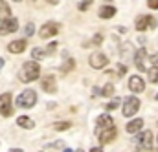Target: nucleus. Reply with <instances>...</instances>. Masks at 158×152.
<instances>
[{
  "label": "nucleus",
  "instance_id": "1",
  "mask_svg": "<svg viewBox=\"0 0 158 152\" xmlns=\"http://www.w3.org/2000/svg\"><path fill=\"white\" fill-rule=\"evenodd\" d=\"M39 75H40V68L35 61L24 62V64H22V70L19 72V79H20L22 82H31V81H35Z\"/></svg>",
  "mask_w": 158,
  "mask_h": 152
},
{
  "label": "nucleus",
  "instance_id": "2",
  "mask_svg": "<svg viewBox=\"0 0 158 152\" xmlns=\"http://www.w3.org/2000/svg\"><path fill=\"white\" fill-rule=\"evenodd\" d=\"M35 103H37V94L30 88L24 90L17 97V106H20V108H31V106H35Z\"/></svg>",
  "mask_w": 158,
  "mask_h": 152
},
{
  "label": "nucleus",
  "instance_id": "3",
  "mask_svg": "<svg viewBox=\"0 0 158 152\" xmlns=\"http://www.w3.org/2000/svg\"><path fill=\"white\" fill-rule=\"evenodd\" d=\"M151 141H153V134L149 132V130H143V132H140V136H138V139H136V143H138V150L136 152H142V150H151Z\"/></svg>",
  "mask_w": 158,
  "mask_h": 152
},
{
  "label": "nucleus",
  "instance_id": "4",
  "mask_svg": "<svg viewBox=\"0 0 158 152\" xmlns=\"http://www.w3.org/2000/svg\"><path fill=\"white\" fill-rule=\"evenodd\" d=\"M138 108H140V99L134 97V95H131L129 99H125V105H123V115H125V117H131V115H134L136 112H138Z\"/></svg>",
  "mask_w": 158,
  "mask_h": 152
},
{
  "label": "nucleus",
  "instance_id": "5",
  "mask_svg": "<svg viewBox=\"0 0 158 152\" xmlns=\"http://www.w3.org/2000/svg\"><path fill=\"white\" fill-rule=\"evenodd\" d=\"M136 30L138 31H143V30H149V28H155L156 26V20L153 18V17H149V15H142V17H138L136 18Z\"/></svg>",
  "mask_w": 158,
  "mask_h": 152
},
{
  "label": "nucleus",
  "instance_id": "6",
  "mask_svg": "<svg viewBox=\"0 0 158 152\" xmlns=\"http://www.w3.org/2000/svg\"><path fill=\"white\" fill-rule=\"evenodd\" d=\"M0 114L4 117H9L13 114V108H11V94H2L0 95Z\"/></svg>",
  "mask_w": 158,
  "mask_h": 152
},
{
  "label": "nucleus",
  "instance_id": "7",
  "mask_svg": "<svg viewBox=\"0 0 158 152\" xmlns=\"http://www.w3.org/2000/svg\"><path fill=\"white\" fill-rule=\"evenodd\" d=\"M57 33H59V24L57 22H46L39 31L40 38H50L53 35H57Z\"/></svg>",
  "mask_w": 158,
  "mask_h": 152
},
{
  "label": "nucleus",
  "instance_id": "8",
  "mask_svg": "<svg viewBox=\"0 0 158 152\" xmlns=\"http://www.w3.org/2000/svg\"><path fill=\"white\" fill-rule=\"evenodd\" d=\"M19 30V20L17 18H4V22L0 24V33L2 35H7V33H13Z\"/></svg>",
  "mask_w": 158,
  "mask_h": 152
},
{
  "label": "nucleus",
  "instance_id": "9",
  "mask_svg": "<svg viewBox=\"0 0 158 152\" xmlns=\"http://www.w3.org/2000/svg\"><path fill=\"white\" fill-rule=\"evenodd\" d=\"M107 64H109L107 55H103V53H92V55H90V66H92V68L101 70V68H105Z\"/></svg>",
  "mask_w": 158,
  "mask_h": 152
},
{
  "label": "nucleus",
  "instance_id": "10",
  "mask_svg": "<svg viewBox=\"0 0 158 152\" xmlns=\"http://www.w3.org/2000/svg\"><path fill=\"white\" fill-rule=\"evenodd\" d=\"M109 128H114V121H112V117L109 114H101L98 117V134L99 132H103V130H109Z\"/></svg>",
  "mask_w": 158,
  "mask_h": 152
},
{
  "label": "nucleus",
  "instance_id": "11",
  "mask_svg": "<svg viewBox=\"0 0 158 152\" xmlns=\"http://www.w3.org/2000/svg\"><path fill=\"white\" fill-rule=\"evenodd\" d=\"M129 88H131V92H136V94H140V92H143L145 90V82H143V79L138 75H132L129 79Z\"/></svg>",
  "mask_w": 158,
  "mask_h": 152
},
{
  "label": "nucleus",
  "instance_id": "12",
  "mask_svg": "<svg viewBox=\"0 0 158 152\" xmlns=\"http://www.w3.org/2000/svg\"><path fill=\"white\" fill-rule=\"evenodd\" d=\"M26 46H28V42L24 38H19V40H13V42L7 44V51H11V53H22L26 50Z\"/></svg>",
  "mask_w": 158,
  "mask_h": 152
},
{
  "label": "nucleus",
  "instance_id": "13",
  "mask_svg": "<svg viewBox=\"0 0 158 152\" xmlns=\"http://www.w3.org/2000/svg\"><path fill=\"white\" fill-rule=\"evenodd\" d=\"M40 86H42V90H44V92H48V94H55V92H57L55 77H53V75L44 77V79H42V82H40Z\"/></svg>",
  "mask_w": 158,
  "mask_h": 152
},
{
  "label": "nucleus",
  "instance_id": "14",
  "mask_svg": "<svg viewBox=\"0 0 158 152\" xmlns=\"http://www.w3.org/2000/svg\"><path fill=\"white\" fill-rule=\"evenodd\" d=\"M145 59H147V51H145V48L138 50L136 55H134V62H136V66H138L140 72H145Z\"/></svg>",
  "mask_w": 158,
  "mask_h": 152
},
{
  "label": "nucleus",
  "instance_id": "15",
  "mask_svg": "<svg viewBox=\"0 0 158 152\" xmlns=\"http://www.w3.org/2000/svg\"><path fill=\"white\" fill-rule=\"evenodd\" d=\"M98 136H99V143H101V145H105V143H110V141L116 138V128L103 130V132H99Z\"/></svg>",
  "mask_w": 158,
  "mask_h": 152
},
{
  "label": "nucleus",
  "instance_id": "16",
  "mask_svg": "<svg viewBox=\"0 0 158 152\" xmlns=\"http://www.w3.org/2000/svg\"><path fill=\"white\" fill-rule=\"evenodd\" d=\"M142 126H143V119H132V121L125 126V130H127L129 134H136V132H140Z\"/></svg>",
  "mask_w": 158,
  "mask_h": 152
},
{
  "label": "nucleus",
  "instance_id": "17",
  "mask_svg": "<svg viewBox=\"0 0 158 152\" xmlns=\"http://www.w3.org/2000/svg\"><path fill=\"white\" fill-rule=\"evenodd\" d=\"M114 15H116V7H112V6H105V7L99 9V17L101 18H112Z\"/></svg>",
  "mask_w": 158,
  "mask_h": 152
},
{
  "label": "nucleus",
  "instance_id": "18",
  "mask_svg": "<svg viewBox=\"0 0 158 152\" xmlns=\"http://www.w3.org/2000/svg\"><path fill=\"white\" fill-rule=\"evenodd\" d=\"M17 125L22 126V128H33V126H35L33 119H30V117H26V115H20V117L17 119Z\"/></svg>",
  "mask_w": 158,
  "mask_h": 152
},
{
  "label": "nucleus",
  "instance_id": "19",
  "mask_svg": "<svg viewBox=\"0 0 158 152\" xmlns=\"http://www.w3.org/2000/svg\"><path fill=\"white\" fill-rule=\"evenodd\" d=\"M46 53H48V51H46V50H42V48H33V50H31V57H33L35 61L44 59V57H46Z\"/></svg>",
  "mask_w": 158,
  "mask_h": 152
},
{
  "label": "nucleus",
  "instance_id": "20",
  "mask_svg": "<svg viewBox=\"0 0 158 152\" xmlns=\"http://www.w3.org/2000/svg\"><path fill=\"white\" fill-rule=\"evenodd\" d=\"M0 15H2L4 18H9V15H11V9H9V6L6 4V0H0Z\"/></svg>",
  "mask_w": 158,
  "mask_h": 152
},
{
  "label": "nucleus",
  "instance_id": "21",
  "mask_svg": "<svg viewBox=\"0 0 158 152\" xmlns=\"http://www.w3.org/2000/svg\"><path fill=\"white\" fill-rule=\"evenodd\" d=\"M74 66H76L74 59H68V61H66V62H64V64L61 66V72H63V74H68V72H70V70H72Z\"/></svg>",
  "mask_w": 158,
  "mask_h": 152
},
{
  "label": "nucleus",
  "instance_id": "22",
  "mask_svg": "<svg viewBox=\"0 0 158 152\" xmlns=\"http://www.w3.org/2000/svg\"><path fill=\"white\" fill-rule=\"evenodd\" d=\"M70 126H72V125H70L68 121H63V123H55L52 128H53V130H59V132H63V130H68Z\"/></svg>",
  "mask_w": 158,
  "mask_h": 152
},
{
  "label": "nucleus",
  "instance_id": "23",
  "mask_svg": "<svg viewBox=\"0 0 158 152\" xmlns=\"http://www.w3.org/2000/svg\"><path fill=\"white\" fill-rule=\"evenodd\" d=\"M149 81H151V82H158V68L156 66H153V68L149 70Z\"/></svg>",
  "mask_w": 158,
  "mask_h": 152
},
{
  "label": "nucleus",
  "instance_id": "24",
  "mask_svg": "<svg viewBox=\"0 0 158 152\" xmlns=\"http://www.w3.org/2000/svg\"><path fill=\"white\" fill-rule=\"evenodd\" d=\"M112 94H114V84H107L101 90V95H112Z\"/></svg>",
  "mask_w": 158,
  "mask_h": 152
},
{
  "label": "nucleus",
  "instance_id": "25",
  "mask_svg": "<svg viewBox=\"0 0 158 152\" xmlns=\"http://www.w3.org/2000/svg\"><path fill=\"white\" fill-rule=\"evenodd\" d=\"M118 106H119V97H116V99H114V101H110L105 108H107V110H114V108H118Z\"/></svg>",
  "mask_w": 158,
  "mask_h": 152
},
{
  "label": "nucleus",
  "instance_id": "26",
  "mask_svg": "<svg viewBox=\"0 0 158 152\" xmlns=\"http://www.w3.org/2000/svg\"><path fill=\"white\" fill-rule=\"evenodd\" d=\"M24 31H26V35L30 37V35H33V31H35V28H33V24L30 22V24H26V28H24Z\"/></svg>",
  "mask_w": 158,
  "mask_h": 152
},
{
  "label": "nucleus",
  "instance_id": "27",
  "mask_svg": "<svg viewBox=\"0 0 158 152\" xmlns=\"http://www.w3.org/2000/svg\"><path fill=\"white\" fill-rule=\"evenodd\" d=\"M147 6L151 9H158V0H147Z\"/></svg>",
  "mask_w": 158,
  "mask_h": 152
},
{
  "label": "nucleus",
  "instance_id": "28",
  "mask_svg": "<svg viewBox=\"0 0 158 152\" xmlns=\"http://www.w3.org/2000/svg\"><path fill=\"white\" fill-rule=\"evenodd\" d=\"M101 40H103V37H101V35H94V38H92V44H96V46H98V44H101Z\"/></svg>",
  "mask_w": 158,
  "mask_h": 152
},
{
  "label": "nucleus",
  "instance_id": "29",
  "mask_svg": "<svg viewBox=\"0 0 158 152\" xmlns=\"http://www.w3.org/2000/svg\"><path fill=\"white\" fill-rule=\"evenodd\" d=\"M116 70H118V75H123V74H125V70H127V68H125V66H123V64H118V66H116Z\"/></svg>",
  "mask_w": 158,
  "mask_h": 152
},
{
  "label": "nucleus",
  "instance_id": "30",
  "mask_svg": "<svg viewBox=\"0 0 158 152\" xmlns=\"http://www.w3.org/2000/svg\"><path fill=\"white\" fill-rule=\"evenodd\" d=\"M151 62H153L155 66H158V55H153V57H151Z\"/></svg>",
  "mask_w": 158,
  "mask_h": 152
},
{
  "label": "nucleus",
  "instance_id": "31",
  "mask_svg": "<svg viewBox=\"0 0 158 152\" xmlns=\"http://www.w3.org/2000/svg\"><path fill=\"white\" fill-rule=\"evenodd\" d=\"M90 152H103V150H101L99 147H96V149H92V150H90Z\"/></svg>",
  "mask_w": 158,
  "mask_h": 152
},
{
  "label": "nucleus",
  "instance_id": "32",
  "mask_svg": "<svg viewBox=\"0 0 158 152\" xmlns=\"http://www.w3.org/2000/svg\"><path fill=\"white\" fill-rule=\"evenodd\" d=\"M9 152H22V149H11Z\"/></svg>",
  "mask_w": 158,
  "mask_h": 152
},
{
  "label": "nucleus",
  "instance_id": "33",
  "mask_svg": "<svg viewBox=\"0 0 158 152\" xmlns=\"http://www.w3.org/2000/svg\"><path fill=\"white\" fill-rule=\"evenodd\" d=\"M2 66H4V59L0 57V70H2Z\"/></svg>",
  "mask_w": 158,
  "mask_h": 152
},
{
  "label": "nucleus",
  "instance_id": "34",
  "mask_svg": "<svg viewBox=\"0 0 158 152\" xmlns=\"http://www.w3.org/2000/svg\"><path fill=\"white\" fill-rule=\"evenodd\" d=\"M59 0H48V4H57Z\"/></svg>",
  "mask_w": 158,
  "mask_h": 152
},
{
  "label": "nucleus",
  "instance_id": "35",
  "mask_svg": "<svg viewBox=\"0 0 158 152\" xmlns=\"http://www.w3.org/2000/svg\"><path fill=\"white\" fill-rule=\"evenodd\" d=\"M90 2H92V0H85V4H90Z\"/></svg>",
  "mask_w": 158,
  "mask_h": 152
},
{
  "label": "nucleus",
  "instance_id": "36",
  "mask_svg": "<svg viewBox=\"0 0 158 152\" xmlns=\"http://www.w3.org/2000/svg\"><path fill=\"white\" fill-rule=\"evenodd\" d=\"M64 152H72V150H70V149H66V150H64Z\"/></svg>",
  "mask_w": 158,
  "mask_h": 152
},
{
  "label": "nucleus",
  "instance_id": "37",
  "mask_svg": "<svg viewBox=\"0 0 158 152\" xmlns=\"http://www.w3.org/2000/svg\"><path fill=\"white\" fill-rule=\"evenodd\" d=\"M13 2H22V0H13Z\"/></svg>",
  "mask_w": 158,
  "mask_h": 152
},
{
  "label": "nucleus",
  "instance_id": "38",
  "mask_svg": "<svg viewBox=\"0 0 158 152\" xmlns=\"http://www.w3.org/2000/svg\"><path fill=\"white\" fill-rule=\"evenodd\" d=\"M77 152H85V150H77Z\"/></svg>",
  "mask_w": 158,
  "mask_h": 152
},
{
  "label": "nucleus",
  "instance_id": "39",
  "mask_svg": "<svg viewBox=\"0 0 158 152\" xmlns=\"http://www.w3.org/2000/svg\"><path fill=\"white\" fill-rule=\"evenodd\" d=\"M156 99H158V94H156Z\"/></svg>",
  "mask_w": 158,
  "mask_h": 152
}]
</instances>
